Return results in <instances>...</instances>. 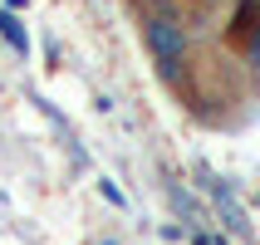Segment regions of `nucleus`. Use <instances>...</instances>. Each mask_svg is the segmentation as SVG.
<instances>
[{
    "instance_id": "6e6552de",
    "label": "nucleus",
    "mask_w": 260,
    "mask_h": 245,
    "mask_svg": "<svg viewBox=\"0 0 260 245\" xmlns=\"http://www.w3.org/2000/svg\"><path fill=\"white\" fill-rule=\"evenodd\" d=\"M103 245H113V240H103Z\"/></svg>"
},
{
    "instance_id": "0eeeda50",
    "label": "nucleus",
    "mask_w": 260,
    "mask_h": 245,
    "mask_svg": "<svg viewBox=\"0 0 260 245\" xmlns=\"http://www.w3.org/2000/svg\"><path fill=\"white\" fill-rule=\"evenodd\" d=\"M191 245H216V240H211V235H197V240H191Z\"/></svg>"
},
{
    "instance_id": "7ed1b4c3",
    "label": "nucleus",
    "mask_w": 260,
    "mask_h": 245,
    "mask_svg": "<svg viewBox=\"0 0 260 245\" xmlns=\"http://www.w3.org/2000/svg\"><path fill=\"white\" fill-rule=\"evenodd\" d=\"M0 40L10 44L15 54H29V34H25V25H20V20H15V10H10V5H5V10H0Z\"/></svg>"
},
{
    "instance_id": "f257e3e1",
    "label": "nucleus",
    "mask_w": 260,
    "mask_h": 245,
    "mask_svg": "<svg viewBox=\"0 0 260 245\" xmlns=\"http://www.w3.org/2000/svg\"><path fill=\"white\" fill-rule=\"evenodd\" d=\"M138 25H143V44H147V54H152L157 79L177 88L191 74V29H187L182 5L177 0H143Z\"/></svg>"
},
{
    "instance_id": "20e7f679",
    "label": "nucleus",
    "mask_w": 260,
    "mask_h": 245,
    "mask_svg": "<svg viewBox=\"0 0 260 245\" xmlns=\"http://www.w3.org/2000/svg\"><path fill=\"white\" fill-rule=\"evenodd\" d=\"M167 196H172V206H177V216L187 221V226H197V221H202V211H197V201H191L187 191L177 187V182H167Z\"/></svg>"
},
{
    "instance_id": "f03ea898",
    "label": "nucleus",
    "mask_w": 260,
    "mask_h": 245,
    "mask_svg": "<svg viewBox=\"0 0 260 245\" xmlns=\"http://www.w3.org/2000/svg\"><path fill=\"white\" fill-rule=\"evenodd\" d=\"M202 177H206V191L216 196V206H221V216H226V226H231L236 235H246V231H250V221H246V211L236 206V196H231V191H226V182H216V177H211V172H202Z\"/></svg>"
},
{
    "instance_id": "423d86ee",
    "label": "nucleus",
    "mask_w": 260,
    "mask_h": 245,
    "mask_svg": "<svg viewBox=\"0 0 260 245\" xmlns=\"http://www.w3.org/2000/svg\"><path fill=\"white\" fill-rule=\"evenodd\" d=\"M5 5H10V10H25V5H29V0H5Z\"/></svg>"
},
{
    "instance_id": "39448f33",
    "label": "nucleus",
    "mask_w": 260,
    "mask_h": 245,
    "mask_svg": "<svg viewBox=\"0 0 260 245\" xmlns=\"http://www.w3.org/2000/svg\"><path fill=\"white\" fill-rule=\"evenodd\" d=\"M99 191H103V196H108V201H113V206H123V191H118V187H113V182H103V187H99Z\"/></svg>"
}]
</instances>
